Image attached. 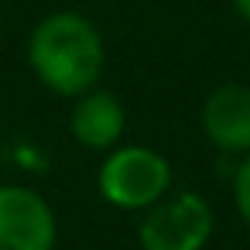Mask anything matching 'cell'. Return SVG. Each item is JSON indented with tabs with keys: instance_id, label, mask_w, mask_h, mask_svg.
<instances>
[{
	"instance_id": "cell-5",
	"label": "cell",
	"mask_w": 250,
	"mask_h": 250,
	"mask_svg": "<svg viewBox=\"0 0 250 250\" xmlns=\"http://www.w3.org/2000/svg\"><path fill=\"white\" fill-rule=\"evenodd\" d=\"M202 130L226 154L250 151V86L223 83L202 103Z\"/></svg>"
},
{
	"instance_id": "cell-7",
	"label": "cell",
	"mask_w": 250,
	"mask_h": 250,
	"mask_svg": "<svg viewBox=\"0 0 250 250\" xmlns=\"http://www.w3.org/2000/svg\"><path fill=\"white\" fill-rule=\"evenodd\" d=\"M233 199H236V209H240L243 223L250 226V151L243 154V161L233 175Z\"/></svg>"
},
{
	"instance_id": "cell-4",
	"label": "cell",
	"mask_w": 250,
	"mask_h": 250,
	"mask_svg": "<svg viewBox=\"0 0 250 250\" xmlns=\"http://www.w3.org/2000/svg\"><path fill=\"white\" fill-rule=\"evenodd\" d=\"M55 233V212L35 188L0 185V250H52Z\"/></svg>"
},
{
	"instance_id": "cell-3",
	"label": "cell",
	"mask_w": 250,
	"mask_h": 250,
	"mask_svg": "<svg viewBox=\"0 0 250 250\" xmlns=\"http://www.w3.org/2000/svg\"><path fill=\"white\" fill-rule=\"evenodd\" d=\"M212 209L199 192H175L144 209L141 250H202L212 236Z\"/></svg>"
},
{
	"instance_id": "cell-8",
	"label": "cell",
	"mask_w": 250,
	"mask_h": 250,
	"mask_svg": "<svg viewBox=\"0 0 250 250\" xmlns=\"http://www.w3.org/2000/svg\"><path fill=\"white\" fill-rule=\"evenodd\" d=\"M233 11H236V14L250 24V0H233Z\"/></svg>"
},
{
	"instance_id": "cell-6",
	"label": "cell",
	"mask_w": 250,
	"mask_h": 250,
	"mask_svg": "<svg viewBox=\"0 0 250 250\" xmlns=\"http://www.w3.org/2000/svg\"><path fill=\"white\" fill-rule=\"evenodd\" d=\"M72 137L89 147V151H110L120 144L124 127H127V113L120 106V100L106 89H89L83 96H76L72 117H69Z\"/></svg>"
},
{
	"instance_id": "cell-2",
	"label": "cell",
	"mask_w": 250,
	"mask_h": 250,
	"mask_svg": "<svg viewBox=\"0 0 250 250\" xmlns=\"http://www.w3.org/2000/svg\"><path fill=\"white\" fill-rule=\"evenodd\" d=\"M96 185L100 195L117 209H130V212L151 209L171 188V165L154 147H141V144L110 147V154L100 165Z\"/></svg>"
},
{
	"instance_id": "cell-1",
	"label": "cell",
	"mask_w": 250,
	"mask_h": 250,
	"mask_svg": "<svg viewBox=\"0 0 250 250\" xmlns=\"http://www.w3.org/2000/svg\"><path fill=\"white\" fill-rule=\"evenodd\" d=\"M28 62L45 89L76 100L96 86L106 48L89 18L76 11H55L35 24L28 38Z\"/></svg>"
}]
</instances>
